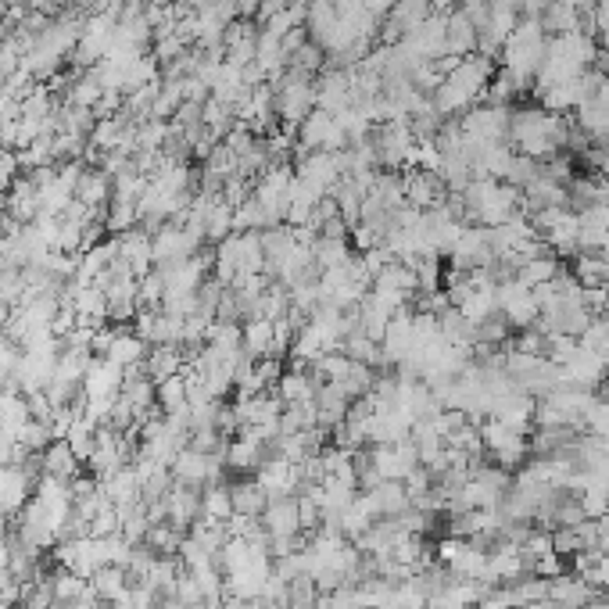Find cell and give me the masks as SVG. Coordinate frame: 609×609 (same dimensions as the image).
<instances>
[{"label":"cell","instance_id":"13","mask_svg":"<svg viewBox=\"0 0 609 609\" xmlns=\"http://www.w3.org/2000/svg\"><path fill=\"white\" fill-rule=\"evenodd\" d=\"M255 481L269 498L298 495V491H301V481H298V470H294V463H287V459H280V455H273V459H266V463L258 466Z\"/></svg>","mask_w":609,"mask_h":609},{"label":"cell","instance_id":"2","mask_svg":"<svg viewBox=\"0 0 609 609\" xmlns=\"http://www.w3.org/2000/svg\"><path fill=\"white\" fill-rule=\"evenodd\" d=\"M269 86H273L276 94V119H280V126L298 133V126L309 119V112L316 108V83H312V76H305V72L298 69H287L284 76L273 79Z\"/></svg>","mask_w":609,"mask_h":609},{"label":"cell","instance_id":"11","mask_svg":"<svg viewBox=\"0 0 609 609\" xmlns=\"http://www.w3.org/2000/svg\"><path fill=\"white\" fill-rule=\"evenodd\" d=\"M316 108L319 112H330V115H341V112H348V108H355L352 72L326 69L323 76L316 79Z\"/></svg>","mask_w":609,"mask_h":609},{"label":"cell","instance_id":"45","mask_svg":"<svg viewBox=\"0 0 609 609\" xmlns=\"http://www.w3.org/2000/svg\"><path fill=\"white\" fill-rule=\"evenodd\" d=\"M316 609H359L352 599V588H337V592H319Z\"/></svg>","mask_w":609,"mask_h":609},{"label":"cell","instance_id":"27","mask_svg":"<svg viewBox=\"0 0 609 609\" xmlns=\"http://www.w3.org/2000/svg\"><path fill=\"white\" fill-rule=\"evenodd\" d=\"M316 423L326 430H334L337 423H344V416H348V409H352V398L344 395L337 384H323L316 391Z\"/></svg>","mask_w":609,"mask_h":609},{"label":"cell","instance_id":"25","mask_svg":"<svg viewBox=\"0 0 609 609\" xmlns=\"http://www.w3.org/2000/svg\"><path fill=\"white\" fill-rule=\"evenodd\" d=\"M76 201L90 208V212H104L108 201H112V176L97 169V165L94 169H83V176L76 183Z\"/></svg>","mask_w":609,"mask_h":609},{"label":"cell","instance_id":"3","mask_svg":"<svg viewBox=\"0 0 609 609\" xmlns=\"http://www.w3.org/2000/svg\"><path fill=\"white\" fill-rule=\"evenodd\" d=\"M172 473V484H183V488H208V484H219L226 481V463H223V452H198V448H180L176 459L169 463Z\"/></svg>","mask_w":609,"mask_h":609},{"label":"cell","instance_id":"48","mask_svg":"<svg viewBox=\"0 0 609 609\" xmlns=\"http://www.w3.org/2000/svg\"><path fill=\"white\" fill-rule=\"evenodd\" d=\"M452 4H455V0H430V8L438 11V15H445V11L452 8Z\"/></svg>","mask_w":609,"mask_h":609},{"label":"cell","instance_id":"46","mask_svg":"<svg viewBox=\"0 0 609 609\" xmlns=\"http://www.w3.org/2000/svg\"><path fill=\"white\" fill-rule=\"evenodd\" d=\"M233 4H237V18H258L262 15V4H266V0H233Z\"/></svg>","mask_w":609,"mask_h":609},{"label":"cell","instance_id":"7","mask_svg":"<svg viewBox=\"0 0 609 609\" xmlns=\"http://www.w3.org/2000/svg\"><path fill=\"white\" fill-rule=\"evenodd\" d=\"M509 108H495V104H477L459 119V129L463 137L473 140V144H509Z\"/></svg>","mask_w":609,"mask_h":609},{"label":"cell","instance_id":"26","mask_svg":"<svg viewBox=\"0 0 609 609\" xmlns=\"http://www.w3.org/2000/svg\"><path fill=\"white\" fill-rule=\"evenodd\" d=\"M183 366H187V355H183L180 344H155L144 359V373L155 380V384H162V380L183 373Z\"/></svg>","mask_w":609,"mask_h":609},{"label":"cell","instance_id":"44","mask_svg":"<svg viewBox=\"0 0 609 609\" xmlns=\"http://www.w3.org/2000/svg\"><path fill=\"white\" fill-rule=\"evenodd\" d=\"M531 574L541 577V581H556V577L567 574V563H563V556H556V552H549V556H541L531 563Z\"/></svg>","mask_w":609,"mask_h":609},{"label":"cell","instance_id":"17","mask_svg":"<svg viewBox=\"0 0 609 609\" xmlns=\"http://www.w3.org/2000/svg\"><path fill=\"white\" fill-rule=\"evenodd\" d=\"M101 491L108 495V502H112L115 509H126V506H137L140 498H144V481H140L137 466L129 463L122 466V470L108 473L101 481Z\"/></svg>","mask_w":609,"mask_h":609},{"label":"cell","instance_id":"1","mask_svg":"<svg viewBox=\"0 0 609 609\" xmlns=\"http://www.w3.org/2000/svg\"><path fill=\"white\" fill-rule=\"evenodd\" d=\"M567 137H570L567 119L545 112V108H520V112L509 115V144L520 155L534 158V162L559 155L567 147Z\"/></svg>","mask_w":609,"mask_h":609},{"label":"cell","instance_id":"4","mask_svg":"<svg viewBox=\"0 0 609 609\" xmlns=\"http://www.w3.org/2000/svg\"><path fill=\"white\" fill-rule=\"evenodd\" d=\"M291 190H294V169H291V165H269V169L255 180V187H251V198L266 208L269 219L280 226L287 219Z\"/></svg>","mask_w":609,"mask_h":609},{"label":"cell","instance_id":"5","mask_svg":"<svg viewBox=\"0 0 609 609\" xmlns=\"http://www.w3.org/2000/svg\"><path fill=\"white\" fill-rule=\"evenodd\" d=\"M205 248V237L198 230L180 223H165L162 230L151 233V251H155V266H176L187 262L190 255H198Z\"/></svg>","mask_w":609,"mask_h":609},{"label":"cell","instance_id":"40","mask_svg":"<svg viewBox=\"0 0 609 609\" xmlns=\"http://www.w3.org/2000/svg\"><path fill=\"white\" fill-rule=\"evenodd\" d=\"M18 445L26 448V452H33V455H43L47 452V445L51 441H58L54 438V430H51V423H43V420H26V427L18 430Z\"/></svg>","mask_w":609,"mask_h":609},{"label":"cell","instance_id":"15","mask_svg":"<svg viewBox=\"0 0 609 609\" xmlns=\"http://www.w3.org/2000/svg\"><path fill=\"white\" fill-rule=\"evenodd\" d=\"M412 316L416 312L405 305V309H398L395 316H391V323H387L384 337H380V352H384V362H405L412 352Z\"/></svg>","mask_w":609,"mask_h":609},{"label":"cell","instance_id":"20","mask_svg":"<svg viewBox=\"0 0 609 609\" xmlns=\"http://www.w3.org/2000/svg\"><path fill=\"white\" fill-rule=\"evenodd\" d=\"M595 595H599V588H592V584L584 581L581 574H574V570L549 581V602H556V609H584Z\"/></svg>","mask_w":609,"mask_h":609},{"label":"cell","instance_id":"35","mask_svg":"<svg viewBox=\"0 0 609 609\" xmlns=\"http://www.w3.org/2000/svg\"><path fill=\"white\" fill-rule=\"evenodd\" d=\"M155 405L162 409V416H176V412L190 409V402H187V377H183V373H176V377L162 380V384L155 387Z\"/></svg>","mask_w":609,"mask_h":609},{"label":"cell","instance_id":"39","mask_svg":"<svg viewBox=\"0 0 609 609\" xmlns=\"http://www.w3.org/2000/svg\"><path fill=\"white\" fill-rule=\"evenodd\" d=\"M137 223H140V219H137V205H133V201H119V198L108 201V208H104V226H108V233H112V237L129 233Z\"/></svg>","mask_w":609,"mask_h":609},{"label":"cell","instance_id":"14","mask_svg":"<svg viewBox=\"0 0 609 609\" xmlns=\"http://www.w3.org/2000/svg\"><path fill=\"white\" fill-rule=\"evenodd\" d=\"M262 527H266L269 538H298V534H301L298 495L269 498L266 513H262Z\"/></svg>","mask_w":609,"mask_h":609},{"label":"cell","instance_id":"31","mask_svg":"<svg viewBox=\"0 0 609 609\" xmlns=\"http://www.w3.org/2000/svg\"><path fill=\"white\" fill-rule=\"evenodd\" d=\"M241 344L244 352L251 355V359H273V337H276V326L273 319H248V323L241 326Z\"/></svg>","mask_w":609,"mask_h":609},{"label":"cell","instance_id":"41","mask_svg":"<svg viewBox=\"0 0 609 609\" xmlns=\"http://www.w3.org/2000/svg\"><path fill=\"white\" fill-rule=\"evenodd\" d=\"M137 301H140V309H162V301H165V276H162V269H158V266L137 280Z\"/></svg>","mask_w":609,"mask_h":609},{"label":"cell","instance_id":"6","mask_svg":"<svg viewBox=\"0 0 609 609\" xmlns=\"http://www.w3.org/2000/svg\"><path fill=\"white\" fill-rule=\"evenodd\" d=\"M495 262V248H491V233L488 226H463L459 241L448 251V269L452 273H477V269H488Z\"/></svg>","mask_w":609,"mask_h":609},{"label":"cell","instance_id":"28","mask_svg":"<svg viewBox=\"0 0 609 609\" xmlns=\"http://www.w3.org/2000/svg\"><path fill=\"white\" fill-rule=\"evenodd\" d=\"M445 40H448V54H452V58H466V54L477 51L481 33H477V26H473L466 15L448 11L445 15Z\"/></svg>","mask_w":609,"mask_h":609},{"label":"cell","instance_id":"33","mask_svg":"<svg viewBox=\"0 0 609 609\" xmlns=\"http://www.w3.org/2000/svg\"><path fill=\"white\" fill-rule=\"evenodd\" d=\"M201 516L205 520H215V524H226L233 516V495H230V481L208 484L201 488Z\"/></svg>","mask_w":609,"mask_h":609},{"label":"cell","instance_id":"32","mask_svg":"<svg viewBox=\"0 0 609 609\" xmlns=\"http://www.w3.org/2000/svg\"><path fill=\"white\" fill-rule=\"evenodd\" d=\"M129 570L122 567H101L94 577H90V588H94V595L104 602V606H115L119 599H126L129 592Z\"/></svg>","mask_w":609,"mask_h":609},{"label":"cell","instance_id":"10","mask_svg":"<svg viewBox=\"0 0 609 609\" xmlns=\"http://www.w3.org/2000/svg\"><path fill=\"white\" fill-rule=\"evenodd\" d=\"M294 176H298L301 183H309V187H316L319 194H326V198H330L337 183L344 180L341 155H337V151H309V155H301Z\"/></svg>","mask_w":609,"mask_h":609},{"label":"cell","instance_id":"12","mask_svg":"<svg viewBox=\"0 0 609 609\" xmlns=\"http://www.w3.org/2000/svg\"><path fill=\"white\" fill-rule=\"evenodd\" d=\"M147 352H151V344H147L133 326H115V337H112V344H108L104 359L115 362V366L129 373V369H144Z\"/></svg>","mask_w":609,"mask_h":609},{"label":"cell","instance_id":"49","mask_svg":"<svg viewBox=\"0 0 609 609\" xmlns=\"http://www.w3.org/2000/svg\"><path fill=\"white\" fill-rule=\"evenodd\" d=\"M176 4H198V0H176Z\"/></svg>","mask_w":609,"mask_h":609},{"label":"cell","instance_id":"8","mask_svg":"<svg viewBox=\"0 0 609 609\" xmlns=\"http://www.w3.org/2000/svg\"><path fill=\"white\" fill-rule=\"evenodd\" d=\"M344 147H348V137H344L337 115L312 108L309 119L298 126V155H309V151H344Z\"/></svg>","mask_w":609,"mask_h":609},{"label":"cell","instance_id":"30","mask_svg":"<svg viewBox=\"0 0 609 609\" xmlns=\"http://www.w3.org/2000/svg\"><path fill=\"white\" fill-rule=\"evenodd\" d=\"M230 495H233V513L258 516V520H262V513H266V506H269V495H266L262 488H258L255 477H241V481H230Z\"/></svg>","mask_w":609,"mask_h":609},{"label":"cell","instance_id":"24","mask_svg":"<svg viewBox=\"0 0 609 609\" xmlns=\"http://www.w3.org/2000/svg\"><path fill=\"white\" fill-rule=\"evenodd\" d=\"M69 301H72V309H76V316H79V323H83V326L112 323V319H108V294H104L97 284H90V287L72 284Z\"/></svg>","mask_w":609,"mask_h":609},{"label":"cell","instance_id":"23","mask_svg":"<svg viewBox=\"0 0 609 609\" xmlns=\"http://www.w3.org/2000/svg\"><path fill=\"white\" fill-rule=\"evenodd\" d=\"M366 498L373 502L377 520H395V516H402L405 509L412 506L409 491H405V481H380L377 488L366 491Z\"/></svg>","mask_w":609,"mask_h":609},{"label":"cell","instance_id":"37","mask_svg":"<svg viewBox=\"0 0 609 609\" xmlns=\"http://www.w3.org/2000/svg\"><path fill=\"white\" fill-rule=\"evenodd\" d=\"M183 538L187 534L183 531H176V527L165 520V524H151V531H147V538H144V545L155 556H180V545H183Z\"/></svg>","mask_w":609,"mask_h":609},{"label":"cell","instance_id":"34","mask_svg":"<svg viewBox=\"0 0 609 609\" xmlns=\"http://www.w3.org/2000/svg\"><path fill=\"white\" fill-rule=\"evenodd\" d=\"M563 273L559 269V255H549V251H541V255L527 258L524 266H520V273H516V280L527 287H541V284H552L556 276Z\"/></svg>","mask_w":609,"mask_h":609},{"label":"cell","instance_id":"47","mask_svg":"<svg viewBox=\"0 0 609 609\" xmlns=\"http://www.w3.org/2000/svg\"><path fill=\"white\" fill-rule=\"evenodd\" d=\"M362 8L369 11V15H377V18H384V15H391V8H395L398 0H359Z\"/></svg>","mask_w":609,"mask_h":609},{"label":"cell","instance_id":"29","mask_svg":"<svg viewBox=\"0 0 609 609\" xmlns=\"http://www.w3.org/2000/svg\"><path fill=\"white\" fill-rule=\"evenodd\" d=\"M538 22H541V29H545V36L574 33L577 22H581L577 0H549V4H545V8L538 11Z\"/></svg>","mask_w":609,"mask_h":609},{"label":"cell","instance_id":"36","mask_svg":"<svg viewBox=\"0 0 609 609\" xmlns=\"http://www.w3.org/2000/svg\"><path fill=\"white\" fill-rule=\"evenodd\" d=\"M233 233V208L223 198H215L205 212V244H223Z\"/></svg>","mask_w":609,"mask_h":609},{"label":"cell","instance_id":"21","mask_svg":"<svg viewBox=\"0 0 609 609\" xmlns=\"http://www.w3.org/2000/svg\"><path fill=\"white\" fill-rule=\"evenodd\" d=\"M223 463H226V473H237V477H255V470L266 463V448L258 445V441H248V438H230L223 448Z\"/></svg>","mask_w":609,"mask_h":609},{"label":"cell","instance_id":"43","mask_svg":"<svg viewBox=\"0 0 609 609\" xmlns=\"http://www.w3.org/2000/svg\"><path fill=\"white\" fill-rule=\"evenodd\" d=\"M584 430L595 434V438H609V398H595V405L584 416Z\"/></svg>","mask_w":609,"mask_h":609},{"label":"cell","instance_id":"22","mask_svg":"<svg viewBox=\"0 0 609 609\" xmlns=\"http://www.w3.org/2000/svg\"><path fill=\"white\" fill-rule=\"evenodd\" d=\"M40 459H43V473H47V477H58V481H65V484L76 481L79 473L86 470L83 459L72 452V445L65 438L51 441V445H47V452H43Z\"/></svg>","mask_w":609,"mask_h":609},{"label":"cell","instance_id":"18","mask_svg":"<svg viewBox=\"0 0 609 609\" xmlns=\"http://www.w3.org/2000/svg\"><path fill=\"white\" fill-rule=\"evenodd\" d=\"M165 506H169V524L176 527V531L190 534V527L201 520V491L172 484L169 495H165Z\"/></svg>","mask_w":609,"mask_h":609},{"label":"cell","instance_id":"38","mask_svg":"<svg viewBox=\"0 0 609 609\" xmlns=\"http://www.w3.org/2000/svg\"><path fill=\"white\" fill-rule=\"evenodd\" d=\"M574 280L581 287H609V262L602 255H577Z\"/></svg>","mask_w":609,"mask_h":609},{"label":"cell","instance_id":"19","mask_svg":"<svg viewBox=\"0 0 609 609\" xmlns=\"http://www.w3.org/2000/svg\"><path fill=\"white\" fill-rule=\"evenodd\" d=\"M119 241V258L126 262L129 269L137 276L151 273L155 269V251H151V233L144 230V226H133L129 233H119L115 237Z\"/></svg>","mask_w":609,"mask_h":609},{"label":"cell","instance_id":"50","mask_svg":"<svg viewBox=\"0 0 609 609\" xmlns=\"http://www.w3.org/2000/svg\"><path fill=\"white\" fill-rule=\"evenodd\" d=\"M15 609H26V606H22V602H18V606H15Z\"/></svg>","mask_w":609,"mask_h":609},{"label":"cell","instance_id":"16","mask_svg":"<svg viewBox=\"0 0 609 609\" xmlns=\"http://www.w3.org/2000/svg\"><path fill=\"white\" fill-rule=\"evenodd\" d=\"M33 491L36 484L22 473V466H11V463L0 466V513H8L11 520H15V516L22 513V506L33 498Z\"/></svg>","mask_w":609,"mask_h":609},{"label":"cell","instance_id":"9","mask_svg":"<svg viewBox=\"0 0 609 609\" xmlns=\"http://www.w3.org/2000/svg\"><path fill=\"white\" fill-rule=\"evenodd\" d=\"M495 294H498V316L506 319L509 326L527 330V326L538 323L541 309H538V301H534V291L527 284H520V280H506V284L495 287Z\"/></svg>","mask_w":609,"mask_h":609},{"label":"cell","instance_id":"42","mask_svg":"<svg viewBox=\"0 0 609 609\" xmlns=\"http://www.w3.org/2000/svg\"><path fill=\"white\" fill-rule=\"evenodd\" d=\"M319 427L316 423V405L305 402V405H284L280 412V434H301V430Z\"/></svg>","mask_w":609,"mask_h":609}]
</instances>
